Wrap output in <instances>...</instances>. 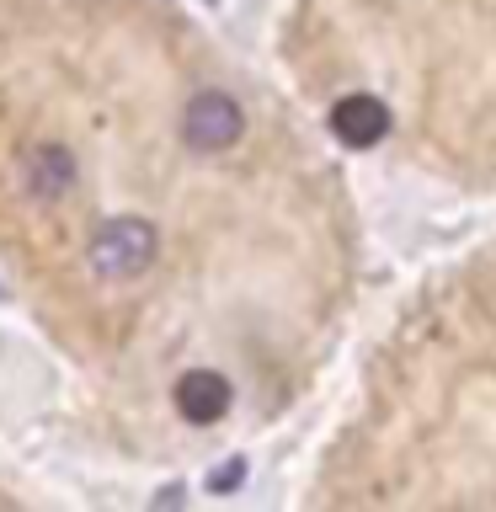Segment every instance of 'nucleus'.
Here are the masks:
<instances>
[{"mask_svg":"<svg viewBox=\"0 0 496 512\" xmlns=\"http://www.w3.org/2000/svg\"><path fill=\"white\" fill-rule=\"evenodd\" d=\"M331 134L342 144H352V150H368V144H379L390 134V107L368 91H352L331 107Z\"/></svg>","mask_w":496,"mask_h":512,"instance_id":"obj_3","label":"nucleus"},{"mask_svg":"<svg viewBox=\"0 0 496 512\" xmlns=\"http://www.w3.org/2000/svg\"><path fill=\"white\" fill-rule=\"evenodd\" d=\"M27 182H32V192H38L43 203L64 198V192L75 187V160H70V150H59V144H43V150H32V160H27Z\"/></svg>","mask_w":496,"mask_h":512,"instance_id":"obj_5","label":"nucleus"},{"mask_svg":"<svg viewBox=\"0 0 496 512\" xmlns=\"http://www.w3.org/2000/svg\"><path fill=\"white\" fill-rule=\"evenodd\" d=\"M240 128H246V118H240V107L224 91L192 96L187 112H182V139L192 144V150H208V155L230 150V144L240 139Z\"/></svg>","mask_w":496,"mask_h":512,"instance_id":"obj_2","label":"nucleus"},{"mask_svg":"<svg viewBox=\"0 0 496 512\" xmlns=\"http://www.w3.org/2000/svg\"><path fill=\"white\" fill-rule=\"evenodd\" d=\"M155 246H160V235H155L150 219L118 214V219H107L102 230L91 235L86 256H91L96 278H134V272H144L155 262Z\"/></svg>","mask_w":496,"mask_h":512,"instance_id":"obj_1","label":"nucleus"},{"mask_svg":"<svg viewBox=\"0 0 496 512\" xmlns=\"http://www.w3.org/2000/svg\"><path fill=\"white\" fill-rule=\"evenodd\" d=\"M176 507H182V486H166L160 502H155V512H176Z\"/></svg>","mask_w":496,"mask_h":512,"instance_id":"obj_7","label":"nucleus"},{"mask_svg":"<svg viewBox=\"0 0 496 512\" xmlns=\"http://www.w3.org/2000/svg\"><path fill=\"white\" fill-rule=\"evenodd\" d=\"M246 486V459H224L214 475H208V491L214 496H224V491H240Z\"/></svg>","mask_w":496,"mask_h":512,"instance_id":"obj_6","label":"nucleus"},{"mask_svg":"<svg viewBox=\"0 0 496 512\" xmlns=\"http://www.w3.org/2000/svg\"><path fill=\"white\" fill-rule=\"evenodd\" d=\"M176 411H182L192 427H214L219 416L230 411V379L214 374V368H192V374L176 379Z\"/></svg>","mask_w":496,"mask_h":512,"instance_id":"obj_4","label":"nucleus"}]
</instances>
